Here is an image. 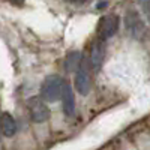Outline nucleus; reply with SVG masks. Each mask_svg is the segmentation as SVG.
Segmentation results:
<instances>
[{
  "mask_svg": "<svg viewBox=\"0 0 150 150\" xmlns=\"http://www.w3.org/2000/svg\"><path fill=\"white\" fill-rule=\"evenodd\" d=\"M125 26H126V30L129 32V35L134 38V39H144L146 36V24L143 21V18L140 17V14L137 11H128L126 17H125Z\"/></svg>",
  "mask_w": 150,
  "mask_h": 150,
  "instance_id": "obj_3",
  "label": "nucleus"
},
{
  "mask_svg": "<svg viewBox=\"0 0 150 150\" xmlns=\"http://www.w3.org/2000/svg\"><path fill=\"white\" fill-rule=\"evenodd\" d=\"M90 60L87 59H81V63L75 72V89L77 92L83 96L89 95L90 92V84H92V80H90Z\"/></svg>",
  "mask_w": 150,
  "mask_h": 150,
  "instance_id": "obj_2",
  "label": "nucleus"
},
{
  "mask_svg": "<svg viewBox=\"0 0 150 150\" xmlns=\"http://www.w3.org/2000/svg\"><path fill=\"white\" fill-rule=\"evenodd\" d=\"M119 26H120V21H119V17L111 14V15H105L101 18L98 24V35H99V39L102 41H107L110 39L111 36H114L119 30Z\"/></svg>",
  "mask_w": 150,
  "mask_h": 150,
  "instance_id": "obj_5",
  "label": "nucleus"
},
{
  "mask_svg": "<svg viewBox=\"0 0 150 150\" xmlns=\"http://www.w3.org/2000/svg\"><path fill=\"white\" fill-rule=\"evenodd\" d=\"M81 54L78 51H72L66 56V60H65V69L68 74H72V72H77L80 63H81Z\"/></svg>",
  "mask_w": 150,
  "mask_h": 150,
  "instance_id": "obj_9",
  "label": "nucleus"
},
{
  "mask_svg": "<svg viewBox=\"0 0 150 150\" xmlns=\"http://www.w3.org/2000/svg\"><path fill=\"white\" fill-rule=\"evenodd\" d=\"M138 5H140L143 14H144V18L150 24V0H138Z\"/></svg>",
  "mask_w": 150,
  "mask_h": 150,
  "instance_id": "obj_10",
  "label": "nucleus"
},
{
  "mask_svg": "<svg viewBox=\"0 0 150 150\" xmlns=\"http://www.w3.org/2000/svg\"><path fill=\"white\" fill-rule=\"evenodd\" d=\"M104 56H105V45H104V41L102 39H98L92 44L90 47V66L93 71H98L101 68L102 62H104Z\"/></svg>",
  "mask_w": 150,
  "mask_h": 150,
  "instance_id": "obj_6",
  "label": "nucleus"
},
{
  "mask_svg": "<svg viewBox=\"0 0 150 150\" xmlns=\"http://www.w3.org/2000/svg\"><path fill=\"white\" fill-rule=\"evenodd\" d=\"M63 80L59 75H48L41 84V98L45 102H56L62 98Z\"/></svg>",
  "mask_w": 150,
  "mask_h": 150,
  "instance_id": "obj_1",
  "label": "nucleus"
},
{
  "mask_svg": "<svg viewBox=\"0 0 150 150\" xmlns=\"http://www.w3.org/2000/svg\"><path fill=\"white\" fill-rule=\"evenodd\" d=\"M27 110L32 122L35 123H44L50 117V110L41 96H32L27 101Z\"/></svg>",
  "mask_w": 150,
  "mask_h": 150,
  "instance_id": "obj_4",
  "label": "nucleus"
},
{
  "mask_svg": "<svg viewBox=\"0 0 150 150\" xmlns=\"http://www.w3.org/2000/svg\"><path fill=\"white\" fill-rule=\"evenodd\" d=\"M0 129L5 137H14L17 134V122L9 112L0 114Z\"/></svg>",
  "mask_w": 150,
  "mask_h": 150,
  "instance_id": "obj_8",
  "label": "nucleus"
},
{
  "mask_svg": "<svg viewBox=\"0 0 150 150\" xmlns=\"http://www.w3.org/2000/svg\"><path fill=\"white\" fill-rule=\"evenodd\" d=\"M62 107H63V112L71 117L74 116L75 112V98H74V90H72V86L65 81L63 83V90H62Z\"/></svg>",
  "mask_w": 150,
  "mask_h": 150,
  "instance_id": "obj_7",
  "label": "nucleus"
},
{
  "mask_svg": "<svg viewBox=\"0 0 150 150\" xmlns=\"http://www.w3.org/2000/svg\"><path fill=\"white\" fill-rule=\"evenodd\" d=\"M72 2H83V0H72Z\"/></svg>",
  "mask_w": 150,
  "mask_h": 150,
  "instance_id": "obj_11",
  "label": "nucleus"
},
{
  "mask_svg": "<svg viewBox=\"0 0 150 150\" xmlns=\"http://www.w3.org/2000/svg\"><path fill=\"white\" fill-rule=\"evenodd\" d=\"M0 132H2V129H0Z\"/></svg>",
  "mask_w": 150,
  "mask_h": 150,
  "instance_id": "obj_12",
  "label": "nucleus"
}]
</instances>
